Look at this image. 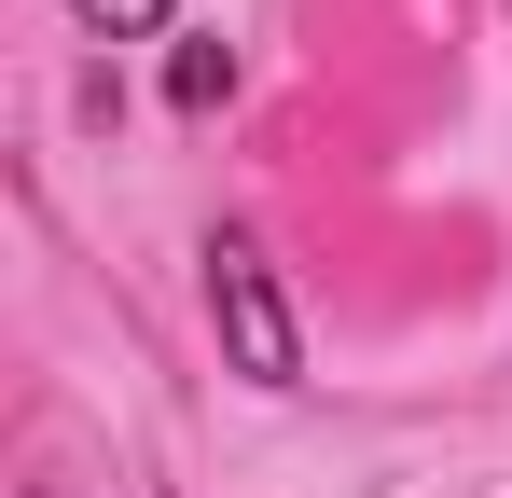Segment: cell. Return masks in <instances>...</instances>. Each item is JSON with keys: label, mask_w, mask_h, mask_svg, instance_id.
Returning <instances> with one entry per match:
<instances>
[{"label": "cell", "mask_w": 512, "mask_h": 498, "mask_svg": "<svg viewBox=\"0 0 512 498\" xmlns=\"http://www.w3.org/2000/svg\"><path fill=\"white\" fill-rule=\"evenodd\" d=\"M208 319H222V346H236V374L250 388H291V305H277V277H263V249L250 236H222L208 249Z\"/></svg>", "instance_id": "1"}, {"label": "cell", "mask_w": 512, "mask_h": 498, "mask_svg": "<svg viewBox=\"0 0 512 498\" xmlns=\"http://www.w3.org/2000/svg\"><path fill=\"white\" fill-rule=\"evenodd\" d=\"M222 97H236V56L194 42V56H180V111H222Z\"/></svg>", "instance_id": "2"}, {"label": "cell", "mask_w": 512, "mask_h": 498, "mask_svg": "<svg viewBox=\"0 0 512 498\" xmlns=\"http://www.w3.org/2000/svg\"><path fill=\"white\" fill-rule=\"evenodd\" d=\"M70 14H84V28H153L167 0H70Z\"/></svg>", "instance_id": "3"}]
</instances>
